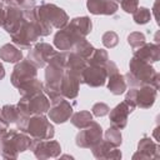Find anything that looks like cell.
<instances>
[{"instance_id":"obj_1","label":"cell","mask_w":160,"mask_h":160,"mask_svg":"<svg viewBox=\"0 0 160 160\" xmlns=\"http://www.w3.org/2000/svg\"><path fill=\"white\" fill-rule=\"evenodd\" d=\"M25 15L35 22L40 36H48L51 34L52 29H62L69 22V15L66 11L55 4L46 2L35 6L25 11Z\"/></svg>"},{"instance_id":"obj_2","label":"cell","mask_w":160,"mask_h":160,"mask_svg":"<svg viewBox=\"0 0 160 160\" xmlns=\"http://www.w3.org/2000/svg\"><path fill=\"white\" fill-rule=\"evenodd\" d=\"M126 85L130 88H139L141 85H152L155 89H159L160 75L151 66V64L142 61L135 56L131 58L129 62V71L125 74Z\"/></svg>"},{"instance_id":"obj_3","label":"cell","mask_w":160,"mask_h":160,"mask_svg":"<svg viewBox=\"0 0 160 160\" xmlns=\"http://www.w3.org/2000/svg\"><path fill=\"white\" fill-rule=\"evenodd\" d=\"M65 60H66V51L64 52L56 51L48 62V65L45 66V84L42 91L49 99L61 96L60 84L65 71Z\"/></svg>"},{"instance_id":"obj_4","label":"cell","mask_w":160,"mask_h":160,"mask_svg":"<svg viewBox=\"0 0 160 160\" xmlns=\"http://www.w3.org/2000/svg\"><path fill=\"white\" fill-rule=\"evenodd\" d=\"M32 138L26 132L16 130H8L1 141V156L4 159H18L20 152L30 149Z\"/></svg>"},{"instance_id":"obj_5","label":"cell","mask_w":160,"mask_h":160,"mask_svg":"<svg viewBox=\"0 0 160 160\" xmlns=\"http://www.w3.org/2000/svg\"><path fill=\"white\" fill-rule=\"evenodd\" d=\"M16 106L22 116L30 118L31 115H40L48 112L50 106V100L42 91L34 94L31 96H21Z\"/></svg>"},{"instance_id":"obj_6","label":"cell","mask_w":160,"mask_h":160,"mask_svg":"<svg viewBox=\"0 0 160 160\" xmlns=\"http://www.w3.org/2000/svg\"><path fill=\"white\" fill-rule=\"evenodd\" d=\"M24 132H26L32 139L44 140V139H52L55 135V129L52 124L48 120V118L44 116V114H40V115H31L29 118Z\"/></svg>"},{"instance_id":"obj_7","label":"cell","mask_w":160,"mask_h":160,"mask_svg":"<svg viewBox=\"0 0 160 160\" xmlns=\"http://www.w3.org/2000/svg\"><path fill=\"white\" fill-rule=\"evenodd\" d=\"M39 38H40V34L35 22L26 15L24 21L19 26V29L11 35V40L14 45L19 46L20 49H30L31 44L36 42Z\"/></svg>"},{"instance_id":"obj_8","label":"cell","mask_w":160,"mask_h":160,"mask_svg":"<svg viewBox=\"0 0 160 160\" xmlns=\"http://www.w3.org/2000/svg\"><path fill=\"white\" fill-rule=\"evenodd\" d=\"M101 140H102V129L100 124L94 120L86 128L80 129V131L75 138L76 145L82 149H91Z\"/></svg>"},{"instance_id":"obj_9","label":"cell","mask_w":160,"mask_h":160,"mask_svg":"<svg viewBox=\"0 0 160 160\" xmlns=\"http://www.w3.org/2000/svg\"><path fill=\"white\" fill-rule=\"evenodd\" d=\"M48 115L52 122L64 124L72 115V106L62 96L50 99V106L48 110Z\"/></svg>"},{"instance_id":"obj_10","label":"cell","mask_w":160,"mask_h":160,"mask_svg":"<svg viewBox=\"0 0 160 160\" xmlns=\"http://www.w3.org/2000/svg\"><path fill=\"white\" fill-rule=\"evenodd\" d=\"M38 75V68L32 65L28 59H22L15 64L12 72H11V84L18 89L24 82L35 79Z\"/></svg>"},{"instance_id":"obj_11","label":"cell","mask_w":160,"mask_h":160,"mask_svg":"<svg viewBox=\"0 0 160 160\" xmlns=\"http://www.w3.org/2000/svg\"><path fill=\"white\" fill-rule=\"evenodd\" d=\"M30 150H32L34 155L40 159H50V158H58L61 154V146L58 141L50 140V139H44V140H36L32 139Z\"/></svg>"},{"instance_id":"obj_12","label":"cell","mask_w":160,"mask_h":160,"mask_svg":"<svg viewBox=\"0 0 160 160\" xmlns=\"http://www.w3.org/2000/svg\"><path fill=\"white\" fill-rule=\"evenodd\" d=\"M55 52H56V50H54V48L50 44L36 42L35 46L29 50L28 60L32 65H35L38 69L44 68V66H46V64L50 61V59L54 56Z\"/></svg>"},{"instance_id":"obj_13","label":"cell","mask_w":160,"mask_h":160,"mask_svg":"<svg viewBox=\"0 0 160 160\" xmlns=\"http://www.w3.org/2000/svg\"><path fill=\"white\" fill-rule=\"evenodd\" d=\"M106 71L104 66H94V65H86L81 74V82L91 86V88H99L102 86L106 81Z\"/></svg>"},{"instance_id":"obj_14","label":"cell","mask_w":160,"mask_h":160,"mask_svg":"<svg viewBox=\"0 0 160 160\" xmlns=\"http://www.w3.org/2000/svg\"><path fill=\"white\" fill-rule=\"evenodd\" d=\"M24 19H25V11H22L19 8L8 5L5 9V19H4L2 26L6 32L12 35L19 29V26L21 25Z\"/></svg>"},{"instance_id":"obj_15","label":"cell","mask_w":160,"mask_h":160,"mask_svg":"<svg viewBox=\"0 0 160 160\" xmlns=\"http://www.w3.org/2000/svg\"><path fill=\"white\" fill-rule=\"evenodd\" d=\"M80 82L81 81L79 76L65 70L61 84H60V95L65 99H75L79 94Z\"/></svg>"},{"instance_id":"obj_16","label":"cell","mask_w":160,"mask_h":160,"mask_svg":"<svg viewBox=\"0 0 160 160\" xmlns=\"http://www.w3.org/2000/svg\"><path fill=\"white\" fill-rule=\"evenodd\" d=\"M158 89H155L152 85H141L136 88V95H135V102L136 108L141 109H149L154 105L156 100Z\"/></svg>"},{"instance_id":"obj_17","label":"cell","mask_w":160,"mask_h":160,"mask_svg":"<svg viewBox=\"0 0 160 160\" xmlns=\"http://www.w3.org/2000/svg\"><path fill=\"white\" fill-rule=\"evenodd\" d=\"M80 39H82V38L75 35L70 29H68L65 26L62 29H59V31L55 34L54 45L56 46V49H59L61 51H70L72 49L74 44Z\"/></svg>"},{"instance_id":"obj_18","label":"cell","mask_w":160,"mask_h":160,"mask_svg":"<svg viewBox=\"0 0 160 160\" xmlns=\"http://www.w3.org/2000/svg\"><path fill=\"white\" fill-rule=\"evenodd\" d=\"M86 6L94 15H114L119 9L115 0H88Z\"/></svg>"},{"instance_id":"obj_19","label":"cell","mask_w":160,"mask_h":160,"mask_svg":"<svg viewBox=\"0 0 160 160\" xmlns=\"http://www.w3.org/2000/svg\"><path fill=\"white\" fill-rule=\"evenodd\" d=\"M91 152L92 155L96 158V159H114V160H119L121 159V151L115 148L114 145H111L109 141L106 140H101L99 141L96 145H94L91 149Z\"/></svg>"},{"instance_id":"obj_20","label":"cell","mask_w":160,"mask_h":160,"mask_svg":"<svg viewBox=\"0 0 160 160\" xmlns=\"http://www.w3.org/2000/svg\"><path fill=\"white\" fill-rule=\"evenodd\" d=\"M110 115H109V119H110V122L112 126H116L118 129H124L128 124V116L131 111V109L126 105L125 101L118 104L111 111H109Z\"/></svg>"},{"instance_id":"obj_21","label":"cell","mask_w":160,"mask_h":160,"mask_svg":"<svg viewBox=\"0 0 160 160\" xmlns=\"http://www.w3.org/2000/svg\"><path fill=\"white\" fill-rule=\"evenodd\" d=\"M134 56L142 61H146L149 64L156 62L160 60V46H159V44H151V42L146 44L145 42L140 48L135 49Z\"/></svg>"},{"instance_id":"obj_22","label":"cell","mask_w":160,"mask_h":160,"mask_svg":"<svg viewBox=\"0 0 160 160\" xmlns=\"http://www.w3.org/2000/svg\"><path fill=\"white\" fill-rule=\"evenodd\" d=\"M66 28L70 29L75 35L80 38H85L91 32L92 22L88 16H79V18H74L70 22H68Z\"/></svg>"},{"instance_id":"obj_23","label":"cell","mask_w":160,"mask_h":160,"mask_svg":"<svg viewBox=\"0 0 160 160\" xmlns=\"http://www.w3.org/2000/svg\"><path fill=\"white\" fill-rule=\"evenodd\" d=\"M86 60L80 58L72 51H66V60H65V70L79 76L81 81V74L86 68Z\"/></svg>"},{"instance_id":"obj_24","label":"cell","mask_w":160,"mask_h":160,"mask_svg":"<svg viewBox=\"0 0 160 160\" xmlns=\"http://www.w3.org/2000/svg\"><path fill=\"white\" fill-rule=\"evenodd\" d=\"M126 81L124 75H121L119 71L111 74L108 76V90L114 95H121L126 90Z\"/></svg>"},{"instance_id":"obj_25","label":"cell","mask_w":160,"mask_h":160,"mask_svg":"<svg viewBox=\"0 0 160 160\" xmlns=\"http://www.w3.org/2000/svg\"><path fill=\"white\" fill-rule=\"evenodd\" d=\"M0 59L5 62L16 64L20 60H22V52L14 44H5L0 48Z\"/></svg>"},{"instance_id":"obj_26","label":"cell","mask_w":160,"mask_h":160,"mask_svg":"<svg viewBox=\"0 0 160 160\" xmlns=\"http://www.w3.org/2000/svg\"><path fill=\"white\" fill-rule=\"evenodd\" d=\"M138 151L142 152L144 155H146L149 159H159L160 158V152H159V145L150 138L144 136L139 144H138Z\"/></svg>"},{"instance_id":"obj_27","label":"cell","mask_w":160,"mask_h":160,"mask_svg":"<svg viewBox=\"0 0 160 160\" xmlns=\"http://www.w3.org/2000/svg\"><path fill=\"white\" fill-rule=\"evenodd\" d=\"M42 88H44V84L35 78V79H31V80L24 82L22 85H20L18 88V90H19L20 96H31L34 94L42 92Z\"/></svg>"},{"instance_id":"obj_28","label":"cell","mask_w":160,"mask_h":160,"mask_svg":"<svg viewBox=\"0 0 160 160\" xmlns=\"http://www.w3.org/2000/svg\"><path fill=\"white\" fill-rule=\"evenodd\" d=\"M94 46L85 39V38H82V39H80V40H78L75 44H74V46H72V49H71V51L72 52H75L76 55H79L80 58H82V59H89L90 58V55L92 54V51H94Z\"/></svg>"},{"instance_id":"obj_29","label":"cell","mask_w":160,"mask_h":160,"mask_svg":"<svg viewBox=\"0 0 160 160\" xmlns=\"http://www.w3.org/2000/svg\"><path fill=\"white\" fill-rule=\"evenodd\" d=\"M70 122L78 128V129H84L86 128L91 121H92V114L90 111H86V110H82V111H78L75 114H72L70 116Z\"/></svg>"},{"instance_id":"obj_30","label":"cell","mask_w":160,"mask_h":160,"mask_svg":"<svg viewBox=\"0 0 160 160\" xmlns=\"http://www.w3.org/2000/svg\"><path fill=\"white\" fill-rule=\"evenodd\" d=\"M109 60L108 51L104 49H94L92 54L90 55L89 59H86L88 65H94V66H104Z\"/></svg>"},{"instance_id":"obj_31","label":"cell","mask_w":160,"mask_h":160,"mask_svg":"<svg viewBox=\"0 0 160 160\" xmlns=\"http://www.w3.org/2000/svg\"><path fill=\"white\" fill-rule=\"evenodd\" d=\"M1 118L8 122V124H16L19 119V110L16 105H4L1 108L0 112Z\"/></svg>"},{"instance_id":"obj_32","label":"cell","mask_w":160,"mask_h":160,"mask_svg":"<svg viewBox=\"0 0 160 160\" xmlns=\"http://www.w3.org/2000/svg\"><path fill=\"white\" fill-rule=\"evenodd\" d=\"M105 140L109 141L115 148H119L122 142V136H121L120 129H118L116 126H112V125L109 126V129L105 131Z\"/></svg>"},{"instance_id":"obj_33","label":"cell","mask_w":160,"mask_h":160,"mask_svg":"<svg viewBox=\"0 0 160 160\" xmlns=\"http://www.w3.org/2000/svg\"><path fill=\"white\" fill-rule=\"evenodd\" d=\"M132 19L136 24L139 25H144V24H148L150 20H151V12L148 8H138L134 12H132Z\"/></svg>"},{"instance_id":"obj_34","label":"cell","mask_w":160,"mask_h":160,"mask_svg":"<svg viewBox=\"0 0 160 160\" xmlns=\"http://www.w3.org/2000/svg\"><path fill=\"white\" fill-rule=\"evenodd\" d=\"M2 1L4 4L9 5V6H15V8H19L21 9L22 11H28L32 8H35L36 5V1L35 0H0Z\"/></svg>"},{"instance_id":"obj_35","label":"cell","mask_w":160,"mask_h":160,"mask_svg":"<svg viewBox=\"0 0 160 160\" xmlns=\"http://www.w3.org/2000/svg\"><path fill=\"white\" fill-rule=\"evenodd\" d=\"M128 42L132 49H138L141 45H144L146 42L145 40V35L140 31H132L128 35Z\"/></svg>"},{"instance_id":"obj_36","label":"cell","mask_w":160,"mask_h":160,"mask_svg":"<svg viewBox=\"0 0 160 160\" xmlns=\"http://www.w3.org/2000/svg\"><path fill=\"white\" fill-rule=\"evenodd\" d=\"M101 41H102V45L108 49H111V48H115L119 42V36L115 31H106L104 32L102 38H101Z\"/></svg>"},{"instance_id":"obj_37","label":"cell","mask_w":160,"mask_h":160,"mask_svg":"<svg viewBox=\"0 0 160 160\" xmlns=\"http://www.w3.org/2000/svg\"><path fill=\"white\" fill-rule=\"evenodd\" d=\"M91 111H92V112H91L92 115H95V116H98V118H101V116H105V115L109 114L110 108H109V105L105 104V102H96V104L92 105Z\"/></svg>"},{"instance_id":"obj_38","label":"cell","mask_w":160,"mask_h":160,"mask_svg":"<svg viewBox=\"0 0 160 160\" xmlns=\"http://www.w3.org/2000/svg\"><path fill=\"white\" fill-rule=\"evenodd\" d=\"M120 5H121V9L125 12L132 14L139 8V0H121Z\"/></svg>"},{"instance_id":"obj_39","label":"cell","mask_w":160,"mask_h":160,"mask_svg":"<svg viewBox=\"0 0 160 160\" xmlns=\"http://www.w3.org/2000/svg\"><path fill=\"white\" fill-rule=\"evenodd\" d=\"M135 95H136V88H130L125 95V99L124 101L126 102V105L131 109V111L135 110L136 108V102H135Z\"/></svg>"},{"instance_id":"obj_40","label":"cell","mask_w":160,"mask_h":160,"mask_svg":"<svg viewBox=\"0 0 160 160\" xmlns=\"http://www.w3.org/2000/svg\"><path fill=\"white\" fill-rule=\"evenodd\" d=\"M4 19H5V9L1 8V5H0V26H2Z\"/></svg>"},{"instance_id":"obj_41","label":"cell","mask_w":160,"mask_h":160,"mask_svg":"<svg viewBox=\"0 0 160 160\" xmlns=\"http://www.w3.org/2000/svg\"><path fill=\"white\" fill-rule=\"evenodd\" d=\"M4 76H5V69H4L2 64L0 62V80H2V79H4Z\"/></svg>"},{"instance_id":"obj_42","label":"cell","mask_w":160,"mask_h":160,"mask_svg":"<svg viewBox=\"0 0 160 160\" xmlns=\"http://www.w3.org/2000/svg\"><path fill=\"white\" fill-rule=\"evenodd\" d=\"M158 130H159V129L156 128V129H155V131H154V136H155V139H156V140L159 139V138H158Z\"/></svg>"},{"instance_id":"obj_43","label":"cell","mask_w":160,"mask_h":160,"mask_svg":"<svg viewBox=\"0 0 160 160\" xmlns=\"http://www.w3.org/2000/svg\"><path fill=\"white\" fill-rule=\"evenodd\" d=\"M1 141H2V140H0V152H1Z\"/></svg>"},{"instance_id":"obj_44","label":"cell","mask_w":160,"mask_h":160,"mask_svg":"<svg viewBox=\"0 0 160 160\" xmlns=\"http://www.w3.org/2000/svg\"><path fill=\"white\" fill-rule=\"evenodd\" d=\"M0 112H1V109H0ZM0 116H1V115H0Z\"/></svg>"},{"instance_id":"obj_45","label":"cell","mask_w":160,"mask_h":160,"mask_svg":"<svg viewBox=\"0 0 160 160\" xmlns=\"http://www.w3.org/2000/svg\"><path fill=\"white\" fill-rule=\"evenodd\" d=\"M115 1H118V0H115Z\"/></svg>"},{"instance_id":"obj_46","label":"cell","mask_w":160,"mask_h":160,"mask_svg":"<svg viewBox=\"0 0 160 160\" xmlns=\"http://www.w3.org/2000/svg\"><path fill=\"white\" fill-rule=\"evenodd\" d=\"M0 5H1V4H0Z\"/></svg>"}]
</instances>
